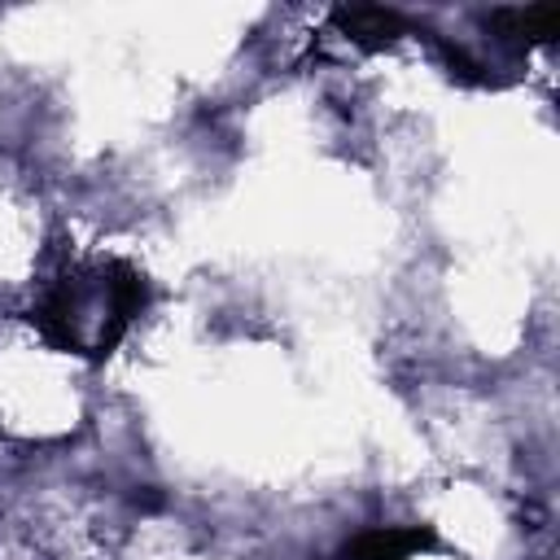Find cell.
Here are the masks:
<instances>
[{"label":"cell","mask_w":560,"mask_h":560,"mask_svg":"<svg viewBox=\"0 0 560 560\" xmlns=\"http://www.w3.org/2000/svg\"><path fill=\"white\" fill-rule=\"evenodd\" d=\"M332 26L346 39H354L359 48H389L398 35L411 31V22L398 9H385V4H337Z\"/></svg>","instance_id":"1"},{"label":"cell","mask_w":560,"mask_h":560,"mask_svg":"<svg viewBox=\"0 0 560 560\" xmlns=\"http://www.w3.org/2000/svg\"><path fill=\"white\" fill-rule=\"evenodd\" d=\"M438 547L429 525H385V529H363L341 547V560H411L416 551Z\"/></svg>","instance_id":"2"},{"label":"cell","mask_w":560,"mask_h":560,"mask_svg":"<svg viewBox=\"0 0 560 560\" xmlns=\"http://www.w3.org/2000/svg\"><path fill=\"white\" fill-rule=\"evenodd\" d=\"M481 22L516 48H534V44H551L560 35V9L556 4H529V9H490L481 13Z\"/></svg>","instance_id":"3"},{"label":"cell","mask_w":560,"mask_h":560,"mask_svg":"<svg viewBox=\"0 0 560 560\" xmlns=\"http://www.w3.org/2000/svg\"><path fill=\"white\" fill-rule=\"evenodd\" d=\"M438 57H442V66L451 70V79H459V83H468V88H486L490 83V74H486V66L477 61V57H468L459 44H451V39H438Z\"/></svg>","instance_id":"4"}]
</instances>
